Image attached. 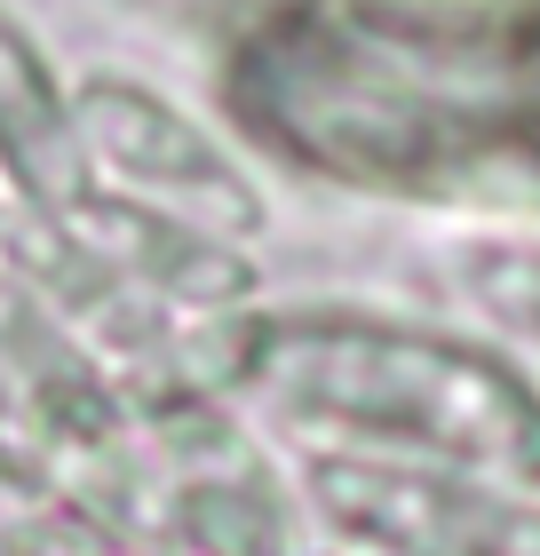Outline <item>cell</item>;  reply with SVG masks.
Masks as SVG:
<instances>
[{"instance_id": "obj_4", "label": "cell", "mask_w": 540, "mask_h": 556, "mask_svg": "<svg viewBox=\"0 0 540 556\" xmlns=\"http://www.w3.org/2000/svg\"><path fill=\"white\" fill-rule=\"evenodd\" d=\"M0 191L24 223H56L96 191L72 128V88L16 9H0Z\"/></svg>"}, {"instance_id": "obj_3", "label": "cell", "mask_w": 540, "mask_h": 556, "mask_svg": "<svg viewBox=\"0 0 540 556\" xmlns=\"http://www.w3.org/2000/svg\"><path fill=\"white\" fill-rule=\"evenodd\" d=\"M72 128H80V160L96 191L136 199V207L175 215L230 247L263 239L271 207L254 175L230 160V143L208 119L167 104L160 88L127 80V72H88V80H72Z\"/></svg>"}, {"instance_id": "obj_7", "label": "cell", "mask_w": 540, "mask_h": 556, "mask_svg": "<svg viewBox=\"0 0 540 556\" xmlns=\"http://www.w3.org/2000/svg\"><path fill=\"white\" fill-rule=\"evenodd\" d=\"M0 239H9V191H0Z\"/></svg>"}, {"instance_id": "obj_2", "label": "cell", "mask_w": 540, "mask_h": 556, "mask_svg": "<svg viewBox=\"0 0 540 556\" xmlns=\"http://www.w3.org/2000/svg\"><path fill=\"white\" fill-rule=\"evenodd\" d=\"M230 358L287 414H342L357 429H405L461 453H540V414L493 358L453 350L422 326L357 318V311H278L239 318Z\"/></svg>"}, {"instance_id": "obj_5", "label": "cell", "mask_w": 540, "mask_h": 556, "mask_svg": "<svg viewBox=\"0 0 540 556\" xmlns=\"http://www.w3.org/2000/svg\"><path fill=\"white\" fill-rule=\"evenodd\" d=\"M501 143H508V167L540 175V0H508V40H501Z\"/></svg>"}, {"instance_id": "obj_1", "label": "cell", "mask_w": 540, "mask_h": 556, "mask_svg": "<svg viewBox=\"0 0 540 556\" xmlns=\"http://www.w3.org/2000/svg\"><path fill=\"white\" fill-rule=\"evenodd\" d=\"M508 0H247L223 112L278 167L437 199L501 160Z\"/></svg>"}, {"instance_id": "obj_6", "label": "cell", "mask_w": 540, "mask_h": 556, "mask_svg": "<svg viewBox=\"0 0 540 556\" xmlns=\"http://www.w3.org/2000/svg\"><path fill=\"white\" fill-rule=\"evenodd\" d=\"M127 9H143V16H167V24H184V33H208V24H239L247 16V0H127Z\"/></svg>"}]
</instances>
